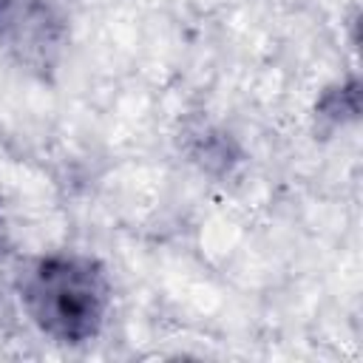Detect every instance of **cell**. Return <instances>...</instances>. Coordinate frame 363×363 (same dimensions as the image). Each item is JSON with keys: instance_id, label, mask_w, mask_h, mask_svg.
I'll list each match as a JSON object with an SVG mask.
<instances>
[{"instance_id": "obj_1", "label": "cell", "mask_w": 363, "mask_h": 363, "mask_svg": "<svg viewBox=\"0 0 363 363\" xmlns=\"http://www.w3.org/2000/svg\"><path fill=\"white\" fill-rule=\"evenodd\" d=\"M28 318L54 340L82 343L96 337L108 312V278L82 255L40 258L23 278Z\"/></svg>"}]
</instances>
